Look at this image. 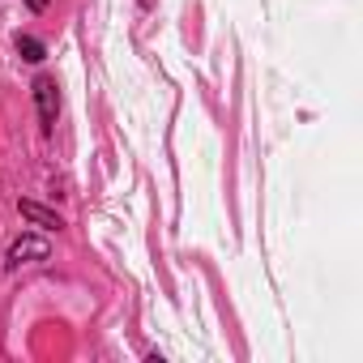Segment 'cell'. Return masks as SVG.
<instances>
[{"label": "cell", "mask_w": 363, "mask_h": 363, "mask_svg": "<svg viewBox=\"0 0 363 363\" xmlns=\"http://www.w3.org/2000/svg\"><path fill=\"white\" fill-rule=\"evenodd\" d=\"M35 103H39V120H43V128L52 133V128H56V116H60V90H56V77H39V82H35Z\"/></svg>", "instance_id": "obj_1"}, {"label": "cell", "mask_w": 363, "mask_h": 363, "mask_svg": "<svg viewBox=\"0 0 363 363\" xmlns=\"http://www.w3.org/2000/svg\"><path fill=\"white\" fill-rule=\"evenodd\" d=\"M48 240L43 235H22L9 244V265H22V261H48Z\"/></svg>", "instance_id": "obj_2"}, {"label": "cell", "mask_w": 363, "mask_h": 363, "mask_svg": "<svg viewBox=\"0 0 363 363\" xmlns=\"http://www.w3.org/2000/svg\"><path fill=\"white\" fill-rule=\"evenodd\" d=\"M18 210H22V218H30V223H39V227H65L60 223V214H52V210H43V206H35V201H18Z\"/></svg>", "instance_id": "obj_3"}, {"label": "cell", "mask_w": 363, "mask_h": 363, "mask_svg": "<svg viewBox=\"0 0 363 363\" xmlns=\"http://www.w3.org/2000/svg\"><path fill=\"white\" fill-rule=\"evenodd\" d=\"M18 52H22V60H43L48 52H43V43L39 39H30V35H18Z\"/></svg>", "instance_id": "obj_4"}]
</instances>
